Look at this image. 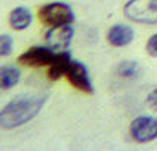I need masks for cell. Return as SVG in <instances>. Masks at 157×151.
Masks as SVG:
<instances>
[{
  "instance_id": "10",
  "label": "cell",
  "mask_w": 157,
  "mask_h": 151,
  "mask_svg": "<svg viewBox=\"0 0 157 151\" xmlns=\"http://www.w3.org/2000/svg\"><path fill=\"white\" fill-rule=\"evenodd\" d=\"M33 22V15L30 12V9L24 8V6H18V8L12 9L9 13V25L17 31H22L31 25Z\"/></svg>"
},
{
  "instance_id": "7",
  "label": "cell",
  "mask_w": 157,
  "mask_h": 151,
  "mask_svg": "<svg viewBox=\"0 0 157 151\" xmlns=\"http://www.w3.org/2000/svg\"><path fill=\"white\" fill-rule=\"evenodd\" d=\"M73 36H74V30L71 24L51 27L44 34V42L53 51H65L71 44Z\"/></svg>"
},
{
  "instance_id": "15",
  "label": "cell",
  "mask_w": 157,
  "mask_h": 151,
  "mask_svg": "<svg viewBox=\"0 0 157 151\" xmlns=\"http://www.w3.org/2000/svg\"><path fill=\"white\" fill-rule=\"evenodd\" d=\"M147 104H148L150 108H153V110L157 111V88L153 89V90L148 93V96H147Z\"/></svg>"
},
{
  "instance_id": "6",
  "label": "cell",
  "mask_w": 157,
  "mask_h": 151,
  "mask_svg": "<svg viewBox=\"0 0 157 151\" xmlns=\"http://www.w3.org/2000/svg\"><path fill=\"white\" fill-rule=\"evenodd\" d=\"M65 77L70 81L71 86L78 89L80 92L87 93V95H92L94 93V85H92V80L89 77V71H87V68L85 67L83 62H80V61L71 62Z\"/></svg>"
},
{
  "instance_id": "1",
  "label": "cell",
  "mask_w": 157,
  "mask_h": 151,
  "mask_svg": "<svg viewBox=\"0 0 157 151\" xmlns=\"http://www.w3.org/2000/svg\"><path fill=\"white\" fill-rule=\"evenodd\" d=\"M46 102V96H21L12 99L0 111V124L3 129L10 130L28 123L39 114Z\"/></svg>"
},
{
  "instance_id": "12",
  "label": "cell",
  "mask_w": 157,
  "mask_h": 151,
  "mask_svg": "<svg viewBox=\"0 0 157 151\" xmlns=\"http://www.w3.org/2000/svg\"><path fill=\"white\" fill-rule=\"evenodd\" d=\"M116 73L120 77H126V79L138 77L141 74V65L136 61H122L116 67Z\"/></svg>"
},
{
  "instance_id": "14",
  "label": "cell",
  "mask_w": 157,
  "mask_h": 151,
  "mask_svg": "<svg viewBox=\"0 0 157 151\" xmlns=\"http://www.w3.org/2000/svg\"><path fill=\"white\" fill-rule=\"evenodd\" d=\"M145 52L148 53L150 56L153 58H157V33L153 34L148 39V42L145 44Z\"/></svg>"
},
{
  "instance_id": "5",
  "label": "cell",
  "mask_w": 157,
  "mask_h": 151,
  "mask_svg": "<svg viewBox=\"0 0 157 151\" xmlns=\"http://www.w3.org/2000/svg\"><path fill=\"white\" fill-rule=\"evenodd\" d=\"M55 53L53 49L49 46H31L18 56V62L21 65L31 67V68H40V67H49L52 64Z\"/></svg>"
},
{
  "instance_id": "11",
  "label": "cell",
  "mask_w": 157,
  "mask_h": 151,
  "mask_svg": "<svg viewBox=\"0 0 157 151\" xmlns=\"http://www.w3.org/2000/svg\"><path fill=\"white\" fill-rule=\"evenodd\" d=\"M19 80H21V73H19L18 68L12 67V65L2 67V71H0V85H2V89L13 88L15 85L19 83Z\"/></svg>"
},
{
  "instance_id": "9",
  "label": "cell",
  "mask_w": 157,
  "mask_h": 151,
  "mask_svg": "<svg viewBox=\"0 0 157 151\" xmlns=\"http://www.w3.org/2000/svg\"><path fill=\"white\" fill-rule=\"evenodd\" d=\"M71 55L67 51H59L58 53H55V58H53L52 64L49 65V70H48V79L56 81L59 80L62 76L67 74V71L71 65Z\"/></svg>"
},
{
  "instance_id": "8",
  "label": "cell",
  "mask_w": 157,
  "mask_h": 151,
  "mask_svg": "<svg viewBox=\"0 0 157 151\" xmlns=\"http://www.w3.org/2000/svg\"><path fill=\"white\" fill-rule=\"evenodd\" d=\"M135 33L132 27L124 24H116L107 31V42L114 47H124L132 43Z\"/></svg>"
},
{
  "instance_id": "4",
  "label": "cell",
  "mask_w": 157,
  "mask_h": 151,
  "mask_svg": "<svg viewBox=\"0 0 157 151\" xmlns=\"http://www.w3.org/2000/svg\"><path fill=\"white\" fill-rule=\"evenodd\" d=\"M132 139L140 144H147L157 139V119L153 115H140L129 126Z\"/></svg>"
},
{
  "instance_id": "3",
  "label": "cell",
  "mask_w": 157,
  "mask_h": 151,
  "mask_svg": "<svg viewBox=\"0 0 157 151\" xmlns=\"http://www.w3.org/2000/svg\"><path fill=\"white\" fill-rule=\"evenodd\" d=\"M39 21L48 27H58V25H67L74 22V12L73 9L62 2H53L43 5L39 8L37 12Z\"/></svg>"
},
{
  "instance_id": "13",
  "label": "cell",
  "mask_w": 157,
  "mask_h": 151,
  "mask_svg": "<svg viewBox=\"0 0 157 151\" xmlns=\"http://www.w3.org/2000/svg\"><path fill=\"white\" fill-rule=\"evenodd\" d=\"M13 49V39L9 34H2L0 37V55L2 56H9Z\"/></svg>"
},
{
  "instance_id": "2",
  "label": "cell",
  "mask_w": 157,
  "mask_h": 151,
  "mask_svg": "<svg viewBox=\"0 0 157 151\" xmlns=\"http://www.w3.org/2000/svg\"><path fill=\"white\" fill-rule=\"evenodd\" d=\"M123 15L135 24H157V0H128Z\"/></svg>"
}]
</instances>
